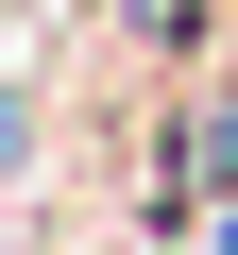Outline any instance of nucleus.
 <instances>
[{"instance_id":"nucleus-1","label":"nucleus","mask_w":238,"mask_h":255,"mask_svg":"<svg viewBox=\"0 0 238 255\" xmlns=\"http://www.w3.org/2000/svg\"><path fill=\"white\" fill-rule=\"evenodd\" d=\"M119 34H136V51H187V34H204V0H119Z\"/></svg>"}]
</instances>
